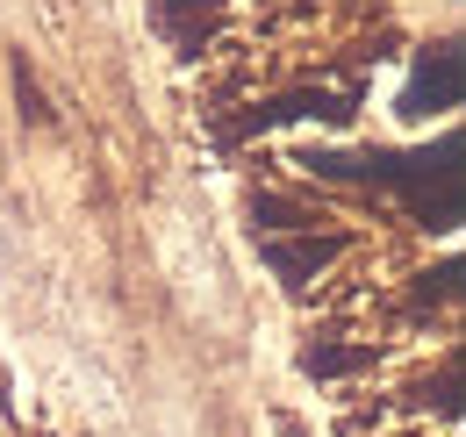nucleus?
Here are the masks:
<instances>
[{
	"label": "nucleus",
	"mask_w": 466,
	"mask_h": 437,
	"mask_svg": "<svg viewBox=\"0 0 466 437\" xmlns=\"http://www.w3.org/2000/svg\"><path fill=\"white\" fill-rule=\"evenodd\" d=\"M460 79H466V57L452 51V44H438V51L416 65V79H409V94H402V115H445V108H460Z\"/></svg>",
	"instance_id": "1"
}]
</instances>
